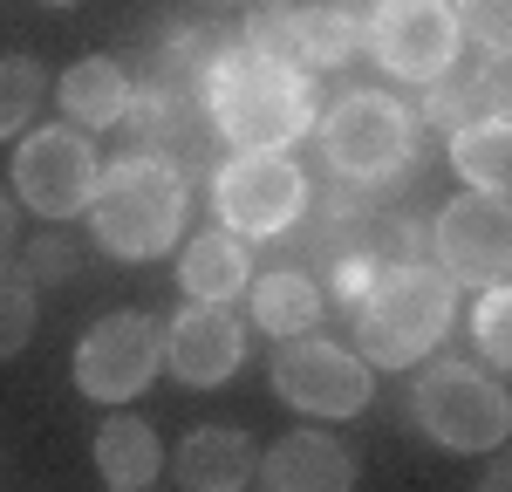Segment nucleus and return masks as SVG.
<instances>
[{
    "label": "nucleus",
    "mask_w": 512,
    "mask_h": 492,
    "mask_svg": "<svg viewBox=\"0 0 512 492\" xmlns=\"http://www.w3.org/2000/svg\"><path fill=\"white\" fill-rule=\"evenodd\" d=\"M185 205H192V178L164 151H123L117 164L96 171L89 226H96V246L117 260H158L185 240Z\"/></svg>",
    "instance_id": "obj_2"
},
{
    "label": "nucleus",
    "mask_w": 512,
    "mask_h": 492,
    "mask_svg": "<svg viewBox=\"0 0 512 492\" xmlns=\"http://www.w3.org/2000/svg\"><path fill=\"white\" fill-rule=\"evenodd\" d=\"M253 465H260V445L246 431H226V424H205L178 445V486L192 492H233L253 486Z\"/></svg>",
    "instance_id": "obj_16"
},
{
    "label": "nucleus",
    "mask_w": 512,
    "mask_h": 492,
    "mask_svg": "<svg viewBox=\"0 0 512 492\" xmlns=\"http://www.w3.org/2000/svg\"><path fill=\"white\" fill-rule=\"evenodd\" d=\"M431 267L451 287H499L512 274V212L499 192L444 199L431 219Z\"/></svg>",
    "instance_id": "obj_10"
},
{
    "label": "nucleus",
    "mask_w": 512,
    "mask_h": 492,
    "mask_svg": "<svg viewBox=\"0 0 512 492\" xmlns=\"http://www.w3.org/2000/svg\"><path fill=\"white\" fill-rule=\"evenodd\" d=\"M246 281H253V240L233 226H212L178 253V287L192 301H239Z\"/></svg>",
    "instance_id": "obj_14"
},
{
    "label": "nucleus",
    "mask_w": 512,
    "mask_h": 492,
    "mask_svg": "<svg viewBox=\"0 0 512 492\" xmlns=\"http://www.w3.org/2000/svg\"><path fill=\"white\" fill-rule=\"evenodd\" d=\"M96 472H103V486H117V492L158 486L164 479L158 431L144 417H103V431H96Z\"/></svg>",
    "instance_id": "obj_18"
},
{
    "label": "nucleus",
    "mask_w": 512,
    "mask_h": 492,
    "mask_svg": "<svg viewBox=\"0 0 512 492\" xmlns=\"http://www.w3.org/2000/svg\"><path fill=\"white\" fill-rule=\"evenodd\" d=\"M274 397L301 417H355L376 397V369L328 335H287L274 356Z\"/></svg>",
    "instance_id": "obj_8"
},
{
    "label": "nucleus",
    "mask_w": 512,
    "mask_h": 492,
    "mask_svg": "<svg viewBox=\"0 0 512 492\" xmlns=\"http://www.w3.org/2000/svg\"><path fill=\"white\" fill-rule=\"evenodd\" d=\"M21 274H28V281H62V274H69V246L62 240H35L28 260H21Z\"/></svg>",
    "instance_id": "obj_27"
},
{
    "label": "nucleus",
    "mask_w": 512,
    "mask_h": 492,
    "mask_svg": "<svg viewBox=\"0 0 512 492\" xmlns=\"http://www.w3.org/2000/svg\"><path fill=\"white\" fill-rule=\"evenodd\" d=\"M472 342L485 369H512V287H478V308H472Z\"/></svg>",
    "instance_id": "obj_23"
},
{
    "label": "nucleus",
    "mask_w": 512,
    "mask_h": 492,
    "mask_svg": "<svg viewBox=\"0 0 512 492\" xmlns=\"http://www.w3.org/2000/svg\"><path fill=\"white\" fill-rule=\"evenodd\" d=\"M96 144L76 123H48V130H28L21 151H14V199L28 205L35 219H76L89 212V192H96Z\"/></svg>",
    "instance_id": "obj_9"
},
{
    "label": "nucleus",
    "mask_w": 512,
    "mask_h": 492,
    "mask_svg": "<svg viewBox=\"0 0 512 492\" xmlns=\"http://www.w3.org/2000/svg\"><path fill=\"white\" fill-rule=\"evenodd\" d=\"M451 301H458V287L444 281V267L417 260V253L390 260L376 274V287L362 294V308H355V356L369 369L424 363L451 335Z\"/></svg>",
    "instance_id": "obj_3"
},
{
    "label": "nucleus",
    "mask_w": 512,
    "mask_h": 492,
    "mask_svg": "<svg viewBox=\"0 0 512 492\" xmlns=\"http://www.w3.org/2000/svg\"><path fill=\"white\" fill-rule=\"evenodd\" d=\"M14 246V199H0V253Z\"/></svg>",
    "instance_id": "obj_28"
},
{
    "label": "nucleus",
    "mask_w": 512,
    "mask_h": 492,
    "mask_svg": "<svg viewBox=\"0 0 512 492\" xmlns=\"http://www.w3.org/2000/svg\"><path fill=\"white\" fill-rule=\"evenodd\" d=\"M41 7H76V0H41Z\"/></svg>",
    "instance_id": "obj_29"
},
{
    "label": "nucleus",
    "mask_w": 512,
    "mask_h": 492,
    "mask_svg": "<svg viewBox=\"0 0 512 492\" xmlns=\"http://www.w3.org/2000/svg\"><path fill=\"white\" fill-rule=\"evenodd\" d=\"M246 301H253V328H267L274 342L287 335H308L328 315V294L308 267H274V274H253L246 281Z\"/></svg>",
    "instance_id": "obj_15"
},
{
    "label": "nucleus",
    "mask_w": 512,
    "mask_h": 492,
    "mask_svg": "<svg viewBox=\"0 0 512 492\" xmlns=\"http://www.w3.org/2000/svg\"><path fill=\"white\" fill-rule=\"evenodd\" d=\"M164 369V322L151 315H103L76 342V390L96 404H130Z\"/></svg>",
    "instance_id": "obj_11"
},
{
    "label": "nucleus",
    "mask_w": 512,
    "mask_h": 492,
    "mask_svg": "<svg viewBox=\"0 0 512 492\" xmlns=\"http://www.w3.org/2000/svg\"><path fill=\"white\" fill-rule=\"evenodd\" d=\"M48 96V76H41L28 55H0V137H14L21 123L41 110Z\"/></svg>",
    "instance_id": "obj_24"
},
{
    "label": "nucleus",
    "mask_w": 512,
    "mask_h": 492,
    "mask_svg": "<svg viewBox=\"0 0 512 492\" xmlns=\"http://www.w3.org/2000/svg\"><path fill=\"white\" fill-rule=\"evenodd\" d=\"M253 486H274V492H349L355 486V458L328 431H287L260 451L253 465Z\"/></svg>",
    "instance_id": "obj_13"
},
{
    "label": "nucleus",
    "mask_w": 512,
    "mask_h": 492,
    "mask_svg": "<svg viewBox=\"0 0 512 492\" xmlns=\"http://www.w3.org/2000/svg\"><path fill=\"white\" fill-rule=\"evenodd\" d=\"M315 130H321V158L355 192H383L417 164V117L390 89H342L315 117Z\"/></svg>",
    "instance_id": "obj_4"
},
{
    "label": "nucleus",
    "mask_w": 512,
    "mask_h": 492,
    "mask_svg": "<svg viewBox=\"0 0 512 492\" xmlns=\"http://www.w3.org/2000/svg\"><path fill=\"white\" fill-rule=\"evenodd\" d=\"M55 103H62V117L76 123V130H117L123 103H130V76H123V62H110V55H82V62L62 69Z\"/></svg>",
    "instance_id": "obj_17"
},
{
    "label": "nucleus",
    "mask_w": 512,
    "mask_h": 492,
    "mask_svg": "<svg viewBox=\"0 0 512 492\" xmlns=\"http://www.w3.org/2000/svg\"><path fill=\"white\" fill-rule=\"evenodd\" d=\"M451 14H458V28H465V35H478L485 55H506V41H512V0H458Z\"/></svg>",
    "instance_id": "obj_26"
},
{
    "label": "nucleus",
    "mask_w": 512,
    "mask_h": 492,
    "mask_svg": "<svg viewBox=\"0 0 512 492\" xmlns=\"http://www.w3.org/2000/svg\"><path fill=\"white\" fill-rule=\"evenodd\" d=\"M28 335H35V281L0 267V356L28 349Z\"/></svg>",
    "instance_id": "obj_25"
},
{
    "label": "nucleus",
    "mask_w": 512,
    "mask_h": 492,
    "mask_svg": "<svg viewBox=\"0 0 512 492\" xmlns=\"http://www.w3.org/2000/svg\"><path fill=\"white\" fill-rule=\"evenodd\" d=\"M198 103H205L212 137L233 144V151H294L315 130V82H308V69H280V62H260L246 48H233L205 76Z\"/></svg>",
    "instance_id": "obj_1"
},
{
    "label": "nucleus",
    "mask_w": 512,
    "mask_h": 492,
    "mask_svg": "<svg viewBox=\"0 0 512 492\" xmlns=\"http://www.w3.org/2000/svg\"><path fill=\"white\" fill-rule=\"evenodd\" d=\"M444 137H451L458 178H465L472 192H499V199H506V185H512V123L506 117H472V123H458V130H444Z\"/></svg>",
    "instance_id": "obj_19"
},
{
    "label": "nucleus",
    "mask_w": 512,
    "mask_h": 492,
    "mask_svg": "<svg viewBox=\"0 0 512 492\" xmlns=\"http://www.w3.org/2000/svg\"><path fill=\"white\" fill-rule=\"evenodd\" d=\"M239 48L260 62H280V69H301V7L294 0H246Z\"/></svg>",
    "instance_id": "obj_22"
},
{
    "label": "nucleus",
    "mask_w": 512,
    "mask_h": 492,
    "mask_svg": "<svg viewBox=\"0 0 512 492\" xmlns=\"http://www.w3.org/2000/svg\"><path fill=\"white\" fill-rule=\"evenodd\" d=\"M355 48H362V21H355L342 0H315L301 7V69H342Z\"/></svg>",
    "instance_id": "obj_21"
},
{
    "label": "nucleus",
    "mask_w": 512,
    "mask_h": 492,
    "mask_svg": "<svg viewBox=\"0 0 512 492\" xmlns=\"http://www.w3.org/2000/svg\"><path fill=\"white\" fill-rule=\"evenodd\" d=\"M410 417L444 451H499L512 431V397L485 363H431L410 390Z\"/></svg>",
    "instance_id": "obj_5"
},
{
    "label": "nucleus",
    "mask_w": 512,
    "mask_h": 492,
    "mask_svg": "<svg viewBox=\"0 0 512 492\" xmlns=\"http://www.w3.org/2000/svg\"><path fill=\"white\" fill-rule=\"evenodd\" d=\"M362 48L390 69L396 82H437L465 62V28L451 0H369L362 14Z\"/></svg>",
    "instance_id": "obj_7"
},
{
    "label": "nucleus",
    "mask_w": 512,
    "mask_h": 492,
    "mask_svg": "<svg viewBox=\"0 0 512 492\" xmlns=\"http://www.w3.org/2000/svg\"><path fill=\"white\" fill-rule=\"evenodd\" d=\"M239 363H246V328L226 301H198L164 322V369L185 390H219L226 376H239Z\"/></svg>",
    "instance_id": "obj_12"
},
{
    "label": "nucleus",
    "mask_w": 512,
    "mask_h": 492,
    "mask_svg": "<svg viewBox=\"0 0 512 492\" xmlns=\"http://www.w3.org/2000/svg\"><path fill=\"white\" fill-rule=\"evenodd\" d=\"M424 89H431V123H444V130H458L472 117H506V55H485L478 76H451L444 69Z\"/></svg>",
    "instance_id": "obj_20"
},
{
    "label": "nucleus",
    "mask_w": 512,
    "mask_h": 492,
    "mask_svg": "<svg viewBox=\"0 0 512 492\" xmlns=\"http://www.w3.org/2000/svg\"><path fill=\"white\" fill-rule=\"evenodd\" d=\"M212 212L246 240H280L308 219V171L287 151H233L212 171Z\"/></svg>",
    "instance_id": "obj_6"
}]
</instances>
